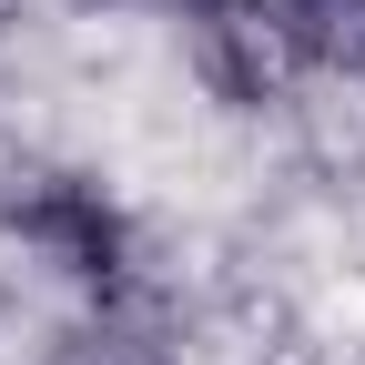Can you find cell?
<instances>
[{
  "label": "cell",
  "instance_id": "obj_2",
  "mask_svg": "<svg viewBox=\"0 0 365 365\" xmlns=\"http://www.w3.org/2000/svg\"><path fill=\"white\" fill-rule=\"evenodd\" d=\"M173 31H182V71H193V91L213 112H284L304 91L274 0H203V11L173 21Z\"/></svg>",
  "mask_w": 365,
  "mask_h": 365
},
{
  "label": "cell",
  "instance_id": "obj_1",
  "mask_svg": "<svg viewBox=\"0 0 365 365\" xmlns=\"http://www.w3.org/2000/svg\"><path fill=\"white\" fill-rule=\"evenodd\" d=\"M0 244L61 304L71 294H112V284L143 274V223H132V203L102 173H81V163H21L0 182Z\"/></svg>",
  "mask_w": 365,
  "mask_h": 365
},
{
  "label": "cell",
  "instance_id": "obj_4",
  "mask_svg": "<svg viewBox=\"0 0 365 365\" xmlns=\"http://www.w3.org/2000/svg\"><path fill=\"white\" fill-rule=\"evenodd\" d=\"M304 91H365V0H274Z\"/></svg>",
  "mask_w": 365,
  "mask_h": 365
},
{
  "label": "cell",
  "instance_id": "obj_5",
  "mask_svg": "<svg viewBox=\"0 0 365 365\" xmlns=\"http://www.w3.org/2000/svg\"><path fill=\"white\" fill-rule=\"evenodd\" d=\"M91 11H112V21H193L203 0H91Z\"/></svg>",
  "mask_w": 365,
  "mask_h": 365
},
{
  "label": "cell",
  "instance_id": "obj_3",
  "mask_svg": "<svg viewBox=\"0 0 365 365\" xmlns=\"http://www.w3.org/2000/svg\"><path fill=\"white\" fill-rule=\"evenodd\" d=\"M41 365H193V325L153 274H132L112 294H71L41 335Z\"/></svg>",
  "mask_w": 365,
  "mask_h": 365
}]
</instances>
